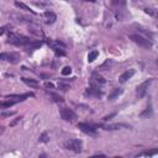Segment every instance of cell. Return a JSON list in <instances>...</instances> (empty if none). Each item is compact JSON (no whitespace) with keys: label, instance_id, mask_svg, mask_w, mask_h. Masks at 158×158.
Segmentation results:
<instances>
[{"label":"cell","instance_id":"cell-28","mask_svg":"<svg viewBox=\"0 0 158 158\" xmlns=\"http://www.w3.org/2000/svg\"><path fill=\"white\" fill-rule=\"evenodd\" d=\"M4 32H5V27H0V36H1Z\"/></svg>","mask_w":158,"mask_h":158},{"label":"cell","instance_id":"cell-13","mask_svg":"<svg viewBox=\"0 0 158 158\" xmlns=\"http://www.w3.org/2000/svg\"><path fill=\"white\" fill-rule=\"evenodd\" d=\"M133 74H135L133 69H128V71L124 72V73L120 75V81H121V83H126L128 79H131V78L133 77Z\"/></svg>","mask_w":158,"mask_h":158},{"label":"cell","instance_id":"cell-5","mask_svg":"<svg viewBox=\"0 0 158 158\" xmlns=\"http://www.w3.org/2000/svg\"><path fill=\"white\" fill-rule=\"evenodd\" d=\"M152 80L153 79H147V80H145L143 83H141L138 86H137V89H136V96L138 99H142L146 94H147V90H148V88L152 83Z\"/></svg>","mask_w":158,"mask_h":158},{"label":"cell","instance_id":"cell-17","mask_svg":"<svg viewBox=\"0 0 158 158\" xmlns=\"http://www.w3.org/2000/svg\"><path fill=\"white\" fill-rule=\"evenodd\" d=\"M15 6L16 8H19V9H21V10H24V11H28V13H31V14H33V15H36V13L30 8V6H27L26 4H24V3H21V1H15Z\"/></svg>","mask_w":158,"mask_h":158},{"label":"cell","instance_id":"cell-14","mask_svg":"<svg viewBox=\"0 0 158 158\" xmlns=\"http://www.w3.org/2000/svg\"><path fill=\"white\" fill-rule=\"evenodd\" d=\"M30 96H33L32 93H27V94H21V95H17V94L6 95L8 99H16V101H22V100H25L26 98H30Z\"/></svg>","mask_w":158,"mask_h":158},{"label":"cell","instance_id":"cell-24","mask_svg":"<svg viewBox=\"0 0 158 158\" xmlns=\"http://www.w3.org/2000/svg\"><path fill=\"white\" fill-rule=\"evenodd\" d=\"M51 95V98H53V100L55 101H63V98L62 96H60V95H56V94H50Z\"/></svg>","mask_w":158,"mask_h":158},{"label":"cell","instance_id":"cell-19","mask_svg":"<svg viewBox=\"0 0 158 158\" xmlns=\"http://www.w3.org/2000/svg\"><path fill=\"white\" fill-rule=\"evenodd\" d=\"M98 56H99V52L98 51H91L89 55H88V61L89 62H94L96 58H98Z\"/></svg>","mask_w":158,"mask_h":158},{"label":"cell","instance_id":"cell-25","mask_svg":"<svg viewBox=\"0 0 158 158\" xmlns=\"http://www.w3.org/2000/svg\"><path fill=\"white\" fill-rule=\"evenodd\" d=\"M113 4L114 5H125L126 1L125 0H113Z\"/></svg>","mask_w":158,"mask_h":158},{"label":"cell","instance_id":"cell-21","mask_svg":"<svg viewBox=\"0 0 158 158\" xmlns=\"http://www.w3.org/2000/svg\"><path fill=\"white\" fill-rule=\"evenodd\" d=\"M72 73V68L71 67H64L63 69H62V75H69V74H71Z\"/></svg>","mask_w":158,"mask_h":158},{"label":"cell","instance_id":"cell-16","mask_svg":"<svg viewBox=\"0 0 158 158\" xmlns=\"http://www.w3.org/2000/svg\"><path fill=\"white\" fill-rule=\"evenodd\" d=\"M21 80L24 81L26 85L30 86V88H38V86H40L38 81H37L36 79H31V78H21Z\"/></svg>","mask_w":158,"mask_h":158},{"label":"cell","instance_id":"cell-3","mask_svg":"<svg viewBox=\"0 0 158 158\" xmlns=\"http://www.w3.org/2000/svg\"><path fill=\"white\" fill-rule=\"evenodd\" d=\"M81 141L80 140H77V138H72V140H68V141L64 142V148L68 149V151H72V152H75V153H79L81 152Z\"/></svg>","mask_w":158,"mask_h":158},{"label":"cell","instance_id":"cell-22","mask_svg":"<svg viewBox=\"0 0 158 158\" xmlns=\"http://www.w3.org/2000/svg\"><path fill=\"white\" fill-rule=\"evenodd\" d=\"M13 115H15L14 111H6V113H3L0 116H1V118H10V116H13Z\"/></svg>","mask_w":158,"mask_h":158},{"label":"cell","instance_id":"cell-9","mask_svg":"<svg viewBox=\"0 0 158 158\" xmlns=\"http://www.w3.org/2000/svg\"><path fill=\"white\" fill-rule=\"evenodd\" d=\"M0 61H9L11 63L19 62V56L14 53H1L0 55Z\"/></svg>","mask_w":158,"mask_h":158},{"label":"cell","instance_id":"cell-12","mask_svg":"<svg viewBox=\"0 0 158 158\" xmlns=\"http://www.w3.org/2000/svg\"><path fill=\"white\" fill-rule=\"evenodd\" d=\"M105 80L103 77H100L99 74H96V73H94L91 75V80H90V83L93 84V85H101V84H105Z\"/></svg>","mask_w":158,"mask_h":158},{"label":"cell","instance_id":"cell-20","mask_svg":"<svg viewBox=\"0 0 158 158\" xmlns=\"http://www.w3.org/2000/svg\"><path fill=\"white\" fill-rule=\"evenodd\" d=\"M48 141H50V135H48V132H43L40 136V142L46 143V142H48Z\"/></svg>","mask_w":158,"mask_h":158},{"label":"cell","instance_id":"cell-1","mask_svg":"<svg viewBox=\"0 0 158 158\" xmlns=\"http://www.w3.org/2000/svg\"><path fill=\"white\" fill-rule=\"evenodd\" d=\"M32 40H30L26 36H21V35L17 33H13L10 32L8 36V43L14 45V46H22V47H26L28 43H31Z\"/></svg>","mask_w":158,"mask_h":158},{"label":"cell","instance_id":"cell-2","mask_svg":"<svg viewBox=\"0 0 158 158\" xmlns=\"http://www.w3.org/2000/svg\"><path fill=\"white\" fill-rule=\"evenodd\" d=\"M130 38L136 45H138L140 47H143V48H151L152 47V41L148 40V38H146V37H143V36H141V35H138V33L130 35Z\"/></svg>","mask_w":158,"mask_h":158},{"label":"cell","instance_id":"cell-18","mask_svg":"<svg viewBox=\"0 0 158 158\" xmlns=\"http://www.w3.org/2000/svg\"><path fill=\"white\" fill-rule=\"evenodd\" d=\"M41 42H38V41H32L31 43H28L27 46H26V48L27 50H36V48H38V47H41Z\"/></svg>","mask_w":158,"mask_h":158},{"label":"cell","instance_id":"cell-6","mask_svg":"<svg viewBox=\"0 0 158 158\" xmlns=\"http://www.w3.org/2000/svg\"><path fill=\"white\" fill-rule=\"evenodd\" d=\"M61 118L64 121L73 122L75 119H77V114H75L74 111L72 109H69V108H62L61 109Z\"/></svg>","mask_w":158,"mask_h":158},{"label":"cell","instance_id":"cell-27","mask_svg":"<svg viewBox=\"0 0 158 158\" xmlns=\"http://www.w3.org/2000/svg\"><path fill=\"white\" fill-rule=\"evenodd\" d=\"M45 86L47 88V89H53V88H55V85L52 83H48V81H47V83H45Z\"/></svg>","mask_w":158,"mask_h":158},{"label":"cell","instance_id":"cell-7","mask_svg":"<svg viewBox=\"0 0 158 158\" xmlns=\"http://www.w3.org/2000/svg\"><path fill=\"white\" fill-rule=\"evenodd\" d=\"M78 127H79V130H80L81 132H84V133H88V135H96V128H95V126H93V125L80 122V124H78Z\"/></svg>","mask_w":158,"mask_h":158},{"label":"cell","instance_id":"cell-8","mask_svg":"<svg viewBox=\"0 0 158 158\" xmlns=\"http://www.w3.org/2000/svg\"><path fill=\"white\" fill-rule=\"evenodd\" d=\"M43 17H45V22H46V24H48V25L55 24L56 20H57V15L53 13V11H51V10L45 11Z\"/></svg>","mask_w":158,"mask_h":158},{"label":"cell","instance_id":"cell-26","mask_svg":"<svg viewBox=\"0 0 158 158\" xmlns=\"http://www.w3.org/2000/svg\"><path fill=\"white\" fill-rule=\"evenodd\" d=\"M20 120H21V118H16V119H15L14 121H11V122H10V126L13 127V126L17 125V124H19V122H20Z\"/></svg>","mask_w":158,"mask_h":158},{"label":"cell","instance_id":"cell-11","mask_svg":"<svg viewBox=\"0 0 158 158\" xmlns=\"http://www.w3.org/2000/svg\"><path fill=\"white\" fill-rule=\"evenodd\" d=\"M104 130L113 131V130H120V128H130V126H127L125 124H110V125H104Z\"/></svg>","mask_w":158,"mask_h":158},{"label":"cell","instance_id":"cell-29","mask_svg":"<svg viewBox=\"0 0 158 158\" xmlns=\"http://www.w3.org/2000/svg\"><path fill=\"white\" fill-rule=\"evenodd\" d=\"M85 1H90V3H95V0H85Z\"/></svg>","mask_w":158,"mask_h":158},{"label":"cell","instance_id":"cell-10","mask_svg":"<svg viewBox=\"0 0 158 158\" xmlns=\"http://www.w3.org/2000/svg\"><path fill=\"white\" fill-rule=\"evenodd\" d=\"M28 31H30L31 33H33L35 36H38V37H45L43 36V32L41 31V28H40V26L38 25H36V24H31L30 22V25H28Z\"/></svg>","mask_w":158,"mask_h":158},{"label":"cell","instance_id":"cell-23","mask_svg":"<svg viewBox=\"0 0 158 158\" xmlns=\"http://www.w3.org/2000/svg\"><path fill=\"white\" fill-rule=\"evenodd\" d=\"M58 88H60L61 90H63V91H67V90L69 89V85L63 84V83H60V84H58Z\"/></svg>","mask_w":158,"mask_h":158},{"label":"cell","instance_id":"cell-4","mask_svg":"<svg viewBox=\"0 0 158 158\" xmlns=\"http://www.w3.org/2000/svg\"><path fill=\"white\" fill-rule=\"evenodd\" d=\"M47 45L56 52L57 55H61V56L64 55L66 45H64L63 42H61V41H58V40H50V41H47Z\"/></svg>","mask_w":158,"mask_h":158},{"label":"cell","instance_id":"cell-15","mask_svg":"<svg viewBox=\"0 0 158 158\" xmlns=\"http://www.w3.org/2000/svg\"><path fill=\"white\" fill-rule=\"evenodd\" d=\"M121 94H122L121 88H114V89L110 91V94H109V100H115V99L119 98Z\"/></svg>","mask_w":158,"mask_h":158}]
</instances>
